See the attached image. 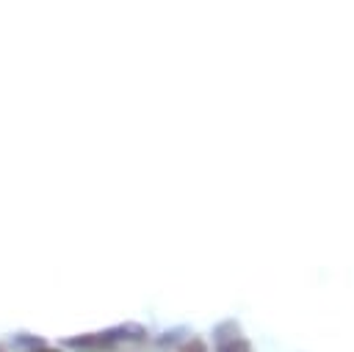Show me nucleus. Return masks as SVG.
<instances>
[{"label":"nucleus","mask_w":354,"mask_h":352,"mask_svg":"<svg viewBox=\"0 0 354 352\" xmlns=\"http://www.w3.org/2000/svg\"><path fill=\"white\" fill-rule=\"evenodd\" d=\"M218 352H252V344H249V341H243V338H232V341L221 344V346H218Z\"/></svg>","instance_id":"obj_2"},{"label":"nucleus","mask_w":354,"mask_h":352,"mask_svg":"<svg viewBox=\"0 0 354 352\" xmlns=\"http://www.w3.org/2000/svg\"><path fill=\"white\" fill-rule=\"evenodd\" d=\"M232 338H238V324H235V322H224V324L216 327V341H218V346L227 344V341H232Z\"/></svg>","instance_id":"obj_1"},{"label":"nucleus","mask_w":354,"mask_h":352,"mask_svg":"<svg viewBox=\"0 0 354 352\" xmlns=\"http://www.w3.org/2000/svg\"><path fill=\"white\" fill-rule=\"evenodd\" d=\"M180 352H207V346H205L199 338H191L188 344H183V346H180Z\"/></svg>","instance_id":"obj_3"},{"label":"nucleus","mask_w":354,"mask_h":352,"mask_svg":"<svg viewBox=\"0 0 354 352\" xmlns=\"http://www.w3.org/2000/svg\"><path fill=\"white\" fill-rule=\"evenodd\" d=\"M33 352H58V349H44V346H39V349H33Z\"/></svg>","instance_id":"obj_4"},{"label":"nucleus","mask_w":354,"mask_h":352,"mask_svg":"<svg viewBox=\"0 0 354 352\" xmlns=\"http://www.w3.org/2000/svg\"><path fill=\"white\" fill-rule=\"evenodd\" d=\"M0 352H3V349H0Z\"/></svg>","instance_id":"obj_5"}]
</instances>
